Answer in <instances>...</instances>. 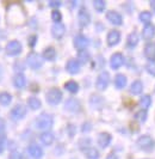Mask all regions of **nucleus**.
Returning <instances> with one entry per match:
<instances>
[{"label": "nucleus", "mask_w": 155, "mask_h": 159, "mask_svg": "<svg viewBox=\"0 0 155 159\" xmlns=\"http://www.w3.org/2000/svg\"><path fill=\"white\" fill-rule=\"evenodd\" d=\"M42 57L46 60V61H54L56 59V50H55L54 47H46L44 50H43V54H42Z\"/></svg>", "instance_id": "393cba45"}, {"label": "nucleus", "mask_w": 155, "mask_h": 159, "mask_svg": "<svg viewBox=\"0 0 155 159\" xmlns=\"http://www.w3.org/2000/svg\"><path fill=\"white\" fill-rule=\"evenodd\" d=\"M90 60H91V55H90V53L86 49L85 50H79V53H78V61L80 64H87Z\"/></svg>", "instance_id": "c85d7f7f"}, {"label": "nucleus", "mask_w": 155, "mask_h": 159, "mask_svg": "<svg viewBox=\"0 0 155 159\" xmlns=\"http://www.w3.org/2000/svg\"><path fill=\"white\" fill-rule=\"evenodd\" d=\"M53 125H54V117H53V115H50L48 112L41 114L36 119V128L39 130L48 132L50 128L53 127Z\"/></svg>", "instance_id": "f257e3e1"}, {"label": "nucleus", "mask_w": 155, "mask_h": 159, "mask_svg": "<svg viewBox=\"0 0 155 159\" xmlns=\"http://www.w3.org/2000/svg\"><path fill=\"white\" fill-rule=\"evenodd\" d=\"M140 42V37H139V34L136 31H132L126 37V46L129 48H135Z\"/></svg>", "instance_id": "412c9836"}, {"label": "nucleus", "mask_w": 155, "mask_h": 159, "mask_svg": "<svg viewBox=\"0 0 155 159\" xmlns=\"http://www.w3.org/2000/svg\"><path fill=\"white\" fill-rule=\"evenodd\" d=\"M1 139H6V135H5V122L0 119V140Z\"/></svg>", "instance_id": "4c0bfd02"}, {"label": "nucleus", "mask_w": 155, "mask_h": 159, "mask_svg": "<svg viewBox=\"0 0 155 159\" xmlns=\"http://www.w3.org/2000/svg\"><path fill=\"white\" fill-rule=\"evenodd\" d=\"M121 32L118 30H111L108 31V36H106V42H108V47H115L121 42Z\"/></svg>", "instance_id": "ddd939ff"}, {"label": "nucleus", "mask_w": 155, "mask_h": 159, "mask_svg": "<svg viewBox=\"0 0 155 159\" xmlns=\"http://www.w3.org/2000/svg\"><path fill=\"white\" fill-rule=\"evenodd\" d=\"M78 22H79V26L80 28H86V26H88L90 23H91V13H90V11L85 6H82V7L79 10Z\"/></svg>", "instance_id": "0eeeda50"}, {"label": "nucleus", "mask_w": 155, "mask_h": 159, "mask_svg": "<svg viewBox=\"0 0 155 159\" xmlns=\"http://www.w3.org/2000/svg\"><path fill=\"white\" fill-rule=\"evenodd\" d=\"M61 5H62V1H60V0H50L49 1V6L50 7L56 8V7H60Z\"/></svg>", "instance_id": "ea45409f"}, {"label": "nucleus", "mask_w": 155, "mask_h": 159, "mask_svg": "<svg viewBox=\"0 0 155 159\" xmlns=\"http://www.w3.org/2000/svg\"><path fill=\"white\" fill-rule=\"evenodd\" d=\"M11 117L16 121H19V120H22L25 117V115H26V108H25V105L23 104H17L15 105L13 108H12V110H11Z\"/></svg>", "instance_id": "9d476101"}, {"label": "nucleus", "mask_w": 155, "mask_h": 159, "mask_svg": "<svg viewBox=\"0 0 155 159\" xmlns=\"http://www.w3.org/2000/svg\"><path fill=\"white\" fill-rule=\"evenodd\" d=\"M124 62H125V59H124V55L122 53H115L110 57V67L115 71L119 70L124 65Z\"/></svg>", "instance_id": "1a4fd4ad"}, {"label": "nucleus", "mask_w": 155, "mask_h": 159, "mask_svg": "<svg viewBox=\"0 0 155 159\" xmlns=\"http://www.w3.org/2000/svg\"><path fill=\"white\" fill-rule=\"evenodd\" d=\"M73 42H74V47L79 49V50H85L86 48L88 47V44H90V40L86 37L85 35H82V34L77 35L74 37Z\"/></svg>", "instance_id": "9b49d317"}, {"label": "nucleus", "mask_w": 155, "mask_h": 159, "mask_svg": "<svg viewBox=\"0 0 155 159\" xmlns=\"http://www.w3.org/2000/svg\"><path fill=\"white\" fill-rule=\"evenodd\" d=\"M115 86H116V89H118V90H122V89H124L125 86H126V83H128V78L124 75V74H122V73H118V74H116V77H115Z\"/></svg>", "instance_id": "5701e85b"}, {"label": "nucleus", "mask_w": 155, "mask_h": 159, "mask_svg": "<svg viewBox=\"0 0 155 159\" xmlns=\"http://www.w3.org/2000/svg\"><path fill=\"white\" fill-rule=\"evenodd\" d=\"M91 128H92V125H91L90 122H85V123L81 126V132L87 133V132H90V130H91Z\"/></svg>", "instance_id": "a19ab883"}, {"label": "nucleus", "mask_w": 155, "mask_h": 159, "mask_svg": "<svg viewBox=\"0 0 155 159\" xmlns=\"http://www.w3.org/2000/svg\"><path fill=\"white\" fill-rule=\"evenodd\" d=\"M64 109L66 111L72 112V114H78L81 110V104L77 98H68L64 102Z\"/></svg>", "instance_id": "6e6552de"}, {"label": "nucleus", "mask_w": 155, "mask_h": 159, "mask_svg": "<svg viewBox=\"0 0 155 159\" xmlns=\"http://www.w3.org/2000/svg\"><path fill=\"white\" fill-rule=\"evenodd\" d=\"M62 91L57 88H53L50 90H48V92L46 93V103L50 104V105H57V104L61 103L62 101Z\"/></svg>", "instance_id": "7ed1b4c3"}, {"label": "nucleus", "mask_w": 155, "mask_h": 159, "mask_svg": "<svg viewBox=\"0 0 155 159\" xmlns=\"http://www.w3.org/2000/svg\"><path fill=\"white\" fill-rule=\"evenodd\" d=\"M39 140H41V143H43L44 146H50L51 143H54L55 136H54V134L50 133V132H43V133L39 135Z\"/></svg>", "instance_id": "4be33fe9"}, {"label": "nucleus", "mask_w": 155, "mask_h": 159, "mask_svg": "<svg viewBox=\"0 0 155 159\" xmlns=\"http://www.w3.org/2000/svg\"><path fill=\"white\" fill-rule=\"evenodd\" d=\"M5 52L8 56H18L23 52V46L19 41L17 40L10 41L5 47Z\"/></svg>", "instance_id": "39448f33"}, {"label": "nucleus", "mask_w": 155, "mask_h": 159, "mask_svg": "<svg viewBox=\"0 0 155 159\" xmlns=\"http://www.w3.org/2000/svg\"><path fill=\"white\" fill-rule=\"evenodd\" d=\"M51 19H53V22L55 24H59L61 23L62 20V15L60 11H57V10H54L53 12H51Z\"/></svg>", "instance_id": "c9c22d12"}, {"label": "nucleus", "mask_w": 155, "mask_h": 159, "mask_svg": "<svg viewBox=\"0 0 155 159\" xmlns=\"http://www.w3.org/2000/svg\"><path fill=\"white\" fill-rule=\"evenodd\" d=\"M67 130H68V135L69 136H74L75 135V126L74 125H68L67 126Z\"/></svg>", "instance_id": "79ce46f5"}, {"label": "nucleus", "mask_w": 155, "mask_h": 159, "mask_svg": "<svg viewBox=\"0 0 155 159\" xmlns=\"http://www.w3.org/2000/svg\"><path fill=\"white\" fill-rule=\"evenodd\" d=\"M13 85L17 89H23L26 85V78L23 73H17L13 77Z\"/></svg>", "instance_id": "b1692460"}, {"label": "nucleus", "mask_w": 155, "mask_h": 159, "mask_svg": "<svg viewBox=\"0 0 155 159\" xmlns=\"http://www.w3.org/2000/svg\"><path fill=\"white\" fill-rule=\"evenodd\" d=\"M143 92V83L141 80H134L130 85V93L134 96H139Z\"/></svg>", "instance_id": "aec40b11"}, {"label": "nucleus", "mask_w": 155, "mask_h": 159, "mask_svg": "<svg viewBox=\"0 0 155 159\" xmlns=\"http://www.w3.org/2000/svg\"><path fill=\"white\" fill-rule=\"evenodd\" d=\"M64 90H67L69 93L75 95V93L79 92V84L74 80H69V81H67L64 84Z\"/></svg>", "instance_id": "bb28decb"}, {"label": "nucleus", "mask_w": 155, "mask_h": 159, "mask_svg": "<svg viewBox=\"0 0 155 159\" xmlns=\"http://www.w3.org/2000/svg\"><path fill=\"white\" fill-rule=\"evenodd\" d=\"M36 42H37V36L36 35H32V36L29 37V46L31 48H33L36 46Z\"/></svg>", "instance_id": "37998d69"}, {"label": "nucleus", "mask_w": 155, "mask_h": 159, "mask_svg": "<svg viewBox=\"0 0 155 159\" xmlns=\"http://www.w3.org/2000/svg\"><path fill=\"white\" fill-rule=\"evenodd\" d=\"M82 152H84V154L86 156V158L87 159H99V157H100L99 151H98L95 147H92V146H90V147L85 148Z\"/></svg>", "instance_id": "a878e982"}, {"label": "nucleus", "mask_w": 155, "mask_h": 159, "mask_svg": "<svg viewBox=\"0 0 155 159\" xmlns=\"http://www.w3.org/2000/svg\"><path fill=\"white\" fill-rule=\"evenodd\" d=\"M144 55L150 62H155V43L148 42L144 47Z\"/></svg>", "instance_id": "a211bd4d"}, {"label": "nucleus", "mask_w": 155, "mask_h": 159, "mask_svg": "<svg viewBox=\"0 0 155 159\" xmlns=\"http://www.w3.org/2000/svg\"><path fill=\"white\" fill-rule=\"evenodd\" d=\"M152 103H153V101H152V97L149 95H143L141 97V99H140V104H141V107L144 110H147L148 108H150Z\"/></svg>", "instance_id": "7c9ffc66"}, {"label": "nucleus", "mask_w": 155, "mask_h": 159, "mask_svg": "<svg viewBox=\"0 0 155 159\" xmlns=\"http://www.w3.org/2000/svg\"><path fill=\"white\" fill-rule=\"evenodd\" d=\"M149 4H150V7L153 8V11L155 12V0H152V1H149Z\"/></svg>", "instance_id": "49530a36"}, {"label": "nucleus", "mask_w": 155, "mask_h": 159, "mask_svg": "<svg viewBox=\"0 0 155 159\" xmlns=\"http://www.w3.org/2000/svg\"><path fill=\"white\" fill-rule=\"evenodd\" d=\"M137 146L140 150L144 152H152L155 147V141L153 138L148 134H143L137 139Z\"/></svg>", "instance_id": "f03ea898"}, {"label": "nucleus", "mask_w": 155, "mask_h": 159, "mask_svg": "<svg viewBox=\"0 0 155 159\" xmlns=\"http://www.w3.org/2000/svg\"><path fill=\"white\" fill-rule=\"evenodd\" d=\"M110 80H111V77H110V73L106 71H103L99 73V75L97 77V80H95V88L99 91H104L106 90L110 84Z\"/></svg>", "instance_id": "423d86ee"}, {"label": "nucleus", "mask_w": 155, "mask_h": 159, "mask_svg": "<svg viewBox=\"0 0 155 159\" xmlns=\"http://www.w3.org/2000/svg\"><path fill=\"white\" fill-rule=\"evenodd\" d=\"M5 141H6V139H1L0 140V153L4 151V148H5Z\"/></svg>", "instance_id": "c03bdc74"}, {"label": "nucleus", "mask_w": 155, "mask_h": 159, "mask_svg": "<svg viewBox=\"0 0 155 159\" xmlns=\"http://www.w3.org/2000/svg\"><path fill=\"white\" fill-rule=\"evenodd\" d=\"M28 105H29V108L32 109V110H38V109H41V107H42V102L39 101L37 97H29Z\"/></svg>", "instance_id": "cd10ccee"}, {"label": "nucleus", "mask_w": 155, "mask_h": 159, "mask_svg": "<svg viewBox=\"0 0 155 159\" xmlns=\"http://www.w3.org/2000/svg\"><path fill=\"white\" fill-rule=\"evenodd\" d=\"M106 19L113 25H122L123 24V17L121 13H118L117 11L110 10L106 12Z\"/></svg>", "instance_id": "f8f14e48"}, {"label": "nucleus", "mask_w": 155, "mask_h": 159, "mask_svg": "<svg viewBox=\"0 0 155 159\" xmlns=\"http://www.w3.org/2000/svg\"><path fill=\"white\" fill-rule=\"evenodd\" d=\"M28 152H29L31 158L33 159H41L43 157V150H42V147L38 146V145H36V143L30 145L28 147Z\"/></svg>", "instance_id": "f3484780"}, {"label": "nucleus", "mask_w": 155, "mask_h": 159, "mask_svg": "<svg viewBox=\"0 0 155 159\" xmlns=\"http://www.w3.org/2000/svg\"><path fill=\"white\" fill-rule=\"evenodd\" d=\"M12 102V96L8 92H0V104L4 107H7Z\"/></svg>", "instance_id": "2f4dec72"}, {"label": "nucleus", "mask_w": 155, "mask_h": 159, "mask_svg": "<svg viewBox=\"0 0 155 159\" xmlns=\"http://www.w3.org/2000/svg\"><path fill=\"white\" fill-rule=\"evenodd\" d=\"M43 60L44 59L35 52H31L30 54L26 56V64L32 70H39L43 65Z\"/></svg>", "instance_id": "20e7f679"}, {"label": "nucleus", "mask_w": 155, "mask_h": 159, "mask_svg": "<svg viewBox=\"0 0 155 159\" xmlns=\"http://www.w3.org/2000/svg\"><path fill=\"white\" fill-rule=\"evenodd\" d=\"M154 36H155V25H153V24L146 25L143 28V30H142V37H143V40L150 41Z\"/></svg>", "instance_id": "6ab92c4d"}, {"label": "nucleus", "mask_w": 155, "mask_h": 159, "mask_svg": "<svg viewBox=\"0 0 155 159\" xmlns=\"http://www.w3.org/2000/svg\"><path fill=\"white\" fill-rule=\"evenodd\" d=\"M64 32H66V26L62 23L54 24L51 26V36L56 40H61L64 36Z\"/></svg>", "instance_id": "4468645a"}, {"label": "nucleus", "mask_w": 155, "mask_h": 159, "mask_svg": "<svg viewBox=\"0 0 155 159\" xmlns=\"http://www.w3.org/2000/svg\"><path fill=\"white\" fill-rule=\"evenodd\" d=\"M139 19L141 23L148 25V24H150V20H152V13H150L149 11H142V12L140 13Z\"/></svg>", "instance_id": "473e14b6"}, {"label": "nucleus", "mask_w": 155, "mask_h": 159, "mask_svg": "<svg viewBox=\"0 0 155 159\" xmlns=\"http://www.w3.org/2000/svg\"><path fill=\"white\" fill-rule=\"evenodd\" d=\"M8 159H23V154L18 151H13L10 154Z\"/></svg>", "instance_id": "58836bf2"}, {"label": "nucleus", "mask_w": 155, "mask_h": 159, "mask_svg": "<svg viewBox=\"0 0 155 159\" xmlns=\"http://www.w3.org/2000/svg\"><path fill=\"white\" fill-rule=\"evenodd\" d=\"M146 71H147L148 74L155 77V62H150V61H149V62L146 65Z\"/></svg>", "instance_id": "e433bc0d"}, {"label": "nucleus", "mask_w": 155, "mask_h": 159, "mask_svg": "<svg viewBox=\"0 0 155 159\" xmlns=\"http://www.w3.org/2000/svg\"><path fill=\"white\" fill-rule=\"evenodd\" d=\"M135 119H136V121H139L140 123H144L148 119V111L144 109H141L140 111L135 114Z\"/></svg>", "instance_id": "72a5a7b5"}, {"label": "nucleus", "mask_w": 155, "mask_h": 159, "mask_svg": "<svg viewBox=\"0 0 155 159\" xmlns=\"http://www.w3.org/2000/svg\"><path fill=\"white\" fill-rule=\"evenodd\" d=\"M104 103V98L103 97H99L97 95H92L91 96V99H90V104L92 105L93 108L95 109H99L101 105Z\"/></svg>", "instance_id": "c756f323"}, {"label": "nucleus", "mask_w": 155, "mask_h": 159, "mask_svg": "<svg viewBox=\"0 0 155 159\" xmlns=\"http://www.w3.org/2000/svg\"><path fill=\"white\" fill-rule=\"evenodd\" d=\"M93 7L97 12H103L106 7V1H104V0H94L93 1Z\"/></svg>", "instance_id": "f704fd0d"}, {"label": "nucleus", "mask_w": 155, "mask_h": 159, "mask_svg": "<svg viewBox=\"0 0 155 159\" xmlns=\"http://www.w3.org/2000/svg\"><path fill=\"white\" fill-rule=\"evenodd\" d=\"M111 140H112V135L110 133H106V132H103V133H99L98 134V145L100 146L101 148H106L108 145L111 143Z\"/></svg>", "instance_id": "dca6fc26"}, {"label": "nucleus", "mask_w": 155, "mask_h": 159, "mask_svg": "<svg viewBox=\"0 0 155 159\" xmlns=\"http://www.w3.org/2000/svg\"><path fill=\"white\" fill-rule=\"evenodd\" d=\"M106 159H118V157H117L115 153H108Z\"/></svg>", "instance_id": "a18cd8bd"}, {"label": "nucleus", "mask_w": 155, "mask_h": 159, "mask_svg": "<svg viewBox=\"0 0 155 159\" xmlns=\"http://www.w3.org/2000/svg\"><path fill=\"white\" fill-rule=\"evenodd\" d=\"M66 71L69 74H78L80 72V62L78 61V59H69L66 64Z\"/></svg>", "instance_id": "2eb2a0df"}]
</instances>
